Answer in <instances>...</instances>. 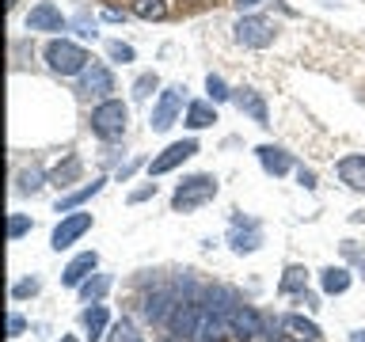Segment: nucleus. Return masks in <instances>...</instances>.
Segmentation results:
<instances>
[{"instance_id":"9","label":"nucleus","mask_w":365,"mask_h":342,"mask_svg":"<svg viewBox=\"0 0 365 342\" xmlns=\"http://www.w3.org/2000/svg\"><path fill=\"white\" fill-rule=\"evenodd\" d=\"M225 335H232V327H228V319L221 312H213L210 304H202L198 312V323H194V342H225Z\"/></svg>"},{"instance_id":"21","label":"nucleus","mask_w":365,"mask_h":342,"mask_svg":"<svg viewBox=\"0 0 365 342\" xmlns=\"http://www.w3.org/2000/svg\"><path fill=\"white\" fill-rule=\"evenodd\" d=\"M110 285H114L110 274H91V278H88L84 285H80V301H84V304H96V301H103Z\"/></svg>"},{"instance_id":"2","label":"nucleus","mask_w":365,"mask_h":342,"mask_svg":"<svg viewBox=\"0 0 365 342\" xmlns=\"http://www.w3.org/2000/svg\"><path fill=\"white\" fill-rule=\"evenodd\" d=\"M130 125V107L122 99H103L96 110H91V133L99 141H118Z\"/></svg>"},{"instance_id":"39","label":"nucleus","mask_w":365,"mask_h":342,"mask_svg":"<svg viewBox=\"0 0 365 342\" xmlns=\"http://www.w3.org/2000/svg\"><path fill=\"white\" fill-rule=\"evenodd\" d=\"M350 342H365V331H350Z\"/></svg>"},{"instance_id":"29","label":"nucleus","mask_w":365,"mask_h":342,"mask_svg":"<svg viewBox=\"0 0 365 342\" xmlns=\"http://www.w3.org/2000/svg\"><path fill=\"white\" fill-rule=\"evenodd\" d=\"M160 88V80H156V73H145V76H137V84H133V99L137 103H145L153 91Z\"/></svg>"},{"instance_id":"13","label":"nucleus","mask_w":365,"mask_h":342,"mask_svg":"<svg viewBox=\"0 0 365 342\" xmlns=\"http://www.w3.org/2000/svg\"><path fill=\"white\" fill-rule=\"evenodd\" d=\"M96 266H99V255H96V251H84V255H76V259L65 266L61 285H68V289H80V285H84L91 274H96Z\"/></svg>"},{"instance_id":"4","label":"nucleus","mask_w":365,"mask_h":342,"mask_svg":"<svg viewBox=\"0 0 365 342\" xmlns=\"http://www.w3.org/2000/svg\"><path fill=\"white\" fill-rule=\"evenodd\" d=\"M182 99H187V88H182V84L164 88V91H160V99H156V107H153V118H148V125H153L156 133L171 130V125H175V118H179V110H182Z\"/></svg>"},{"instance_id":"41","label":"nucleus","mask_w":365,"mask_h":342,"mask_svg":"<svg viewBox=\"0 0 365 342\" xmlns=\"http://www.w3.org/2000/svg\"><path fill=\"white\" fill-rule=\"evenodd\" d=\"M8 8H16V0H8Z\"/></svg>"},{"instance_id":"10","label":"nucleus","mask_w":365,"mask_h":342,"mask_svg":"<svg viewBox=\"0 0 365 342\" xmlns=\"http://www.w3.org/2000/svg\"><path fill=\"white\" fill-rule=\"evenodd\" d=\"M27 31H68V19L61 16V8L53 0H38L27 11Z\"/></svg>"},{"instance_id":"18","label":"nucleus","mask_w":365,"mask_h":342,"mask_svg":"<svg viewBox=\"0 0 365 342\" xmlns=\"http://www.w3.org/2000/svg\"><path fill=\"white\" fill-rule=\"evenodd\" d=\"M319 289H324L327 296H342L350 289V270L346 266H327L319 270Z\"/></svg>"},{"instance_id":"32","label":"nucleus","mask_w":365,"mask_h":342,"mask_svg":"<svg viewBox=\"0 0 365 342\" xmlns=\"http://www.w3.org/2000/svg\"><path fill=\"white\" fill-rule=\"evenodd\" d=\"M42 289V281L38 278H23V281H16L11 285V301H23V296H34Z\"/></svg>"},{"instance_id":"38","label":"nucleus","mask_w":365,"mask_h":342,"mask_svg":"<svg viewBox=\"0 0 365 342\" xmlns=\"http://www.w3.org/2000/svg\"><path fill=\"white\" fill-rule=\"evenodd\" d=\"M232 4H236L240 11H247V8H255V4H262V0H232Z\"/></svg>"},{"instance_id":"24","label":"nucleus","mask_w":365,"mask_h":342,"mask_svg":"<svg viewBox=\"0 0 365 342\" xmlns=\"http://www.w3.org/2000/svg\"><path fill=\"white\" fill-rule=\"evenodd\" d=\"M107 342H145V335L141 331H137V323L133 319H118V323H114L110 331H107Z\"/></svg>"},{"instance_id":"1","label":"nucleus","mask_w":365,"mask_h":342,"mask_svg":"<svg viewBox=\"0 0 365 342\" xmlns=\"http://www.w3.org/2000/svg\"><path fill=\"white\" fill-rule=\"evenodd\" d=\"M217 198V179L213 175H187L171 194V209L175 213H194Z\"/></svg>"},{"instance_id":"8","label":"nucleus","mask_w":365,"mask_h":342,"mask_svg":"<svg viewBox=\"0 0 365 342\" xmlns=\"http://www.w3.org/2000/svg\"><path fill=\"white\" fill-rule=\"evenodd\" d=\"M194 152H198V141H194V137H187V141H175V145H168L156 160H148V175H168L171 167L187 164V160H190Z\"/></svg>"},{"instance_id":"3","label":"nucleus","mask_w":365,"mask_h":342,"mask_svg":"<svg viewBox=\"0 0 365 342\" xmlns=\"http://www.w3.org/2000/svg\"><path fill=\"white\" fill-rule=\"evenodd\" d=\"M46 65H50L53 73H61V76H76V73H84V68L91 65V57L80 50L76 42L53 38L50 46H46Z\"/></svg>"},{"instance_id":"22","label":"nucleus","mask_w":365,"mask_h":342,"mask_svg":"<svg viewBox=\"0 0 365 342\" xmlns=\"http://www.w3.org/2000/svg\"><path fill=\"white\" fill-rule=\"evenodd\" d=\"M308 289V270L304 266H285V274H282V281H278V293L282 296H289V293H304Z\"/></svg>"},{"instance_id":"19","label":"nucleus","mask_w":365,"mask_h":342,"mask_svg":"<svg viewBox=\"0 0 365 342\" xmlns=\"http://www.w3.org/2000/svg\"><path fill=\"white\" fill-rule=\"evenodd\" d=\"M103 187H107V179H91L88 187H80V190H73V194H65V198H57V213H73L76 205H84L88 198H96Z\"/></svg>"},{"instance_id":"11","label":"nucleus","mask_w":365,"mask_h":342,"mask_svg":"<svg viewBox=\"0 0 365 342\" xmlns=\"http://www.w3.org/2000/svg\"><path fill=\"white\" fill-rule=\"evenodd\" d=\"M228 327H232V335L240 342H255L262 335V312H259V308H251V304H240L232 312V319H228Z\"/></svg>"},{"instance_id":"31","label":"nucleus","mask_w":365,"mask_h":342,"mask_svg":"<svg viewBox=\"0 0 365 342\" xmlns=\"http://www.w3.org/2000/svg\"><path fill=\"white\" fill-rule=\"evenodd\" d=\"M205 91H210V103H221V99H228V84L217 73H210L205 76Z\"/></svg>"},{"instance_id":"5","label":"nucleus","mask_w":365,"mask_h":342,"mask_svg":"<svg viewBox=\"0 0 365 342\" xmlns=\"http://www.w3.org/2000/svg\"><path fill=\"white\" fill-rule=\"evenodd\" d=\"M274 23L267 19V16H244L232 27V34H236V42L240 46H251V50H267V46L274 42Z\"/></svg>"},{"instance_id":"12","label":"nucleus","mask_w":365,"mask_h":342,"mask_svg":"<svg viewBox=\"0 0 365 342\" xmlns=\"http://www.w3.org/2000/svg\"><path fill=\"white\" fill-rule=\"evenodd\" d=\"M80 76H84V80H80V91H84V95L110 99V91H114V73H110L107 65H88Z\"/></svg>"},{"instance_id":"16","label":"nucleus","mask_w":365,"mask_h":342,"mask_svg":"<svg viewBox=\"0 0 365 342\" xmlns=\"http://www.w3.org/2000/svg\"><path fill=\"white\" fill-rule=\"evenodd\" d=\"M80 323H84V331H88V338H91V342H96V338H107L110 308L103 304V301H96L91 308H84V316H80Z\"/></svg>"},{"instance_id":"27","label":"nucleus","mask_w":365,"mask_h":342,"mask_svg":"<svg viewBox=\"0 0 365 342\" xmlns=\"http://www.w3.org/2000/svg\"><path fill=\"white\" fill-rule=\"evenodd\" d=\"M76 175H80V156H68V160H65V167H57V171H53V175H50V179H53V182H57V187H61V190H65V187H68V182H73V179H76Z\"/></svg>"},{"instance_id":"34","label":"nucleus","mask_w":365,"mask_h":342,"mask_svg":"<svg viewBox=\"0 0 365 342\" xmlns=\"http://www.w3.org/2000/svg\"><path fill=\"white\" fill-rule=\"evenodd\" d=\"M23 331H27V319H23L19 312H8V338H19Z\"/></svg>"},{"instance_id":"35","label":"nucleus","mask_w":365,"mask_h":342,"mask_svg":"<svg viewBox=\"0 0 365 342\" xmlns=\"http://www.w3.org/2000/svg\"><path fill=\"white\" fill-rule=\"evenodd\" d=\"M297 179H301V187H304V190H316V171L301 167V171H297Z\"/></svg>"},{"instance_id":"23","label":"nucleus","mask_w":365,"mask_h":342,"mask_svg":"<svg viewBox=\"0 0 365 342\" xmlns=\"http://www.w3.org/2000/svg\"><path fill=\"white\" fill-rule=\"evenodd\" d=\"M213 122H217L213 103H190L187 107V125L190 130H205V125H213Z\"/></svg>"},{"instance_id":"15","label":"nucleus","mask_w":365,"mask_h":342,"mask_svg":"<svg viewBox=\"0 0 365 342\" xmlns=\"http://www.w3.org/2000/svg\"><path fill=\"white\" fill-rule=\"evenodd\" d=\"M236 107L244 114H251V122H255V125H270V110H267V103H262V95L255 88H240L236 91Z\"/></svg>"},{"instance_id":"37","label":"nucleus","mask_w":365,"mask_h":342,"mask_svg":"<svg viewBox=\"0 0 365 342\" xmlns=\"http://www.w3.org/2000/svg\"><path fill=\"white\" fill-rule=\"evenodd\" d=\"M137 164H141V160H133V164H125V167L118 171V179H130V175H133V171H137Z\"/></svg>"},{"instance_id":"30","label":"nucleus","mask_w":365,"mask_h":342,"mask_svg":"<svg viewBox=\"0 0 365 342\" xmlns=\"http://www.w3.org/2000/svg\"><path fill=\"white\" fill-rule=\"evenodd\" d=\"M27 232H31V217L11 213V217H8V239L16 244V239H19V236H27Z\"/></svg>"},{"instance_id":"28","label":"nucleus","mask_w":365,"mask_h":342,"mask_svg":"<svg viewBox=\"0 0 365 342\" xmlns=\"http://www.w3.org/2000/svg\"><path fill=\"white\" fill-rule=\"evenodd\" d=\"M42 167H27V171H23V175H19V182H16V190L19 194H34V190H42Z\"/></svg>"},{"instance_id":"40","label":"nucleus","mask_w":365,"mask_h":342,"mask_svg":"<svg viewBox=\"0 0 365 342\" xmlns=\"http://www.w3.org/2000/svg\"><path fill=\"white\" fill-rule=\"evenodd\" d=\"M61 342H76V338H73V335H61Z\"/></svg>"},{"instance_id":"20","label":"nucleus","mask_w":365,"mask_h":342,"mask_svg":"<svg viewBox=\"0 0 365 342\" xmlns=\"http://www.w3.org/2000/svg\"><path fill=\"white\" fill-rule=\"evenodd\" d=\"M282 327L289 331V335L297 342H316L319 338V327L312 323V319H304L301 312H289V316H282Z\"/></svg>"},{"instance_id":"33","label":"nucleus","mask_w":365,"mask_h":342,"mask_svg":"<svg viewBox=\"0 0 365 342\" xmlns=\"http://www.w3.org/2000/svg\"><path fill=\"white\" fill-rule=\"evenodd\" d=\"M107 53H110V61H133V46H125V42H107Z\"/></svg>"},{"instance_id":"25","label":"nucleus","mask_w":365,"mask_h":342,"mask_svg":"<svg viewBox=\"0 0 365 342\" xmlns=\"http://www.w3.org/2000/svg\"><path fill=\"white\" fill-rule=\"evenodd\" d=\"M133 16H141V19H164L168 16V4L164 0H133Z\"/></svg>"},{"instance_id":"6","label":"nucleus","mask_w":365,"mask_h":342,"mask_svg":"<svg viewBox=\"0 0 365 342\" xmlns=\"http://www.w3.org/2000/svg\"><path fill=\"white\" fill-rule=\"evenodd\" d=\"M228 247L236 255H251V251L262 247V224L251 221V217H236L232 228H228Z\"/></svg>"},{"instance_id":"26","label":"nucleus","mask_w":365,"mask_h":342,"mask_svg":"<svg viewBox=\"0 0 365 342\" xmlns=\"http://www.w3.org/2000/svg\"><path fill=\"white\" fill-rule=\"evenodd\" d=\"M68 27H73L80 38H96V19H91V11L88 8H80L73 19H68Z\"/></svg>"},{"instance_id":"14","label":"nucleus","mask_w":365,"mask_h":342,"mask_svg":"<svg viewBox=\"0 0 365 342\" xmlns=\"http://www.w3.org/2000/svg\"><path fill=\"white\" fill-rule=\"evenodd\" d=\"M255 156H259V164H262V171H267V175H285V171L293 167V160H289V152H285V148H278V145H259L255 148Z\"/></svg>"},{"instance_id":"7","label":"nucleus","mask_w":365,"mask_h":342,"mask_svg":"<svg viewBox=\"0 0 365 342\" xmlns=\"http://www.w3.org/2000/svg\"><path fill=\"white\" fill-rule=\"evenodd\" d=\"M91 228V213H65L61 221H57L53 228V236H50V247L53 251H65V247H73L80 236H84Z\"/></svg>"},{"instance_id":"36","label":"nucleus","mask_w":365,"mask_h":342,"mask_svg":"<svg viewBox=\"0 0 365 342\" xmlns=\"http://www.w3.org/2000/svg\"><path fill=\"white\" fill-rule=\"evenodd\" d=\"M153 194H156V182H148V187H141V190L130 194V202H145V198H153Z\"/></svg>"},{"instance_id":"17","label":"nucleus","mask_w":365,"mask_h":342,"mask_svg":"<svg viewBox=\"0 0 365 342\" xmlns=\"http://www.w3.org/2000/svg\"><path fill=\"white\" fill-rule=\"evenodd\" d=\"M339 179L346 182L350 190L365 194V156H342L339 160Z\"/></svg>"}]
</instances>
